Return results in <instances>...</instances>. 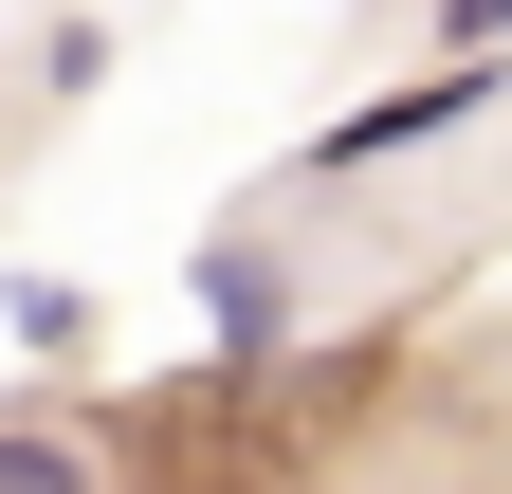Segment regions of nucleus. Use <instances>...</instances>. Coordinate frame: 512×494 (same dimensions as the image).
I'll use <instances>...</instances> for the list:
<instances>
[{"instance_id": "nucleus-1", "label": "nucleus", "mask_w": 512, "mask_h": 494, "mask_svg": "<svg viewBox=\"0 0 512 494\" xmlns=\"http://www.w3.org/2000/svg\"><path fill=\"white\" fill-rule=\"evenodd\" d=\"M494 92H512V55H421L403 92H366L348 129H311V165H403V147H458V129H494Z\"/></svg>"}, {"instance_id": "nucleus-2", "label": "nucleus", "mask_w": 512, "mask_h": 494, "mask_svg": "<svg viewBox=\"0 0 512 494\" xmlns=\"http://www.w3.org/2000/svg\"><path fill=\"white\" fill-rule=\"evenodd\" d=\"M202 312H220V348L256 366V348L293 330V293H275V257H256V238H202Z\"/></svg>"}, {"instance_id": "nucleus-3", "label": "nucleus", "mask_w": 512, "mask_h": 494, "mask_svg": "<svg viewBox=\"0 0 512 494\" xmlns=\"http://www.w3.org/2000/svg\"><path fill=\"white\" fill-rule=\"evenodd\" d=\"M0 494H110V458L74 421H0Z\"/></svg>"}, {"instance_id": "nucleus-4", "label": "nucleus", "mask_w": 512, "mask_h": 494, "mask_svg": "<svg viewBox=\"0 0 512 494\" xmlns=\"http://www.w3.org/2000/svg\"><path fill=\"white\" fill-rule=\"evenodd\" d=\"M439 37H458V55H512V0H439Z\"/></svg>"}]
</instances>
